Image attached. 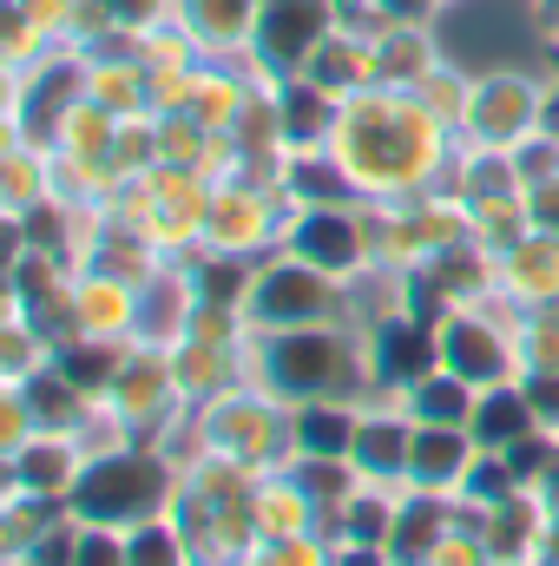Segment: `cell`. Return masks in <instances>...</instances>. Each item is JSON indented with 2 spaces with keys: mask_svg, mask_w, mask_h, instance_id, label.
<instances>
[{
  "mask_svg": "<svg viewBox=\"0 0 559 566\" xmlns=\"http://www.w3.org/2000/svg\"><path fill=\"white\" fill-rule=\"evenodd\" d=\"M329 158L342 165V178L356 185L362 205H415L454 165V126H441L421 106V93L369 86V93L342 99Z\"/></svg>",
  "mask_w": 559,
  "mask_h": 566,
  "instance_id": "1",
  "label": "cell"
},
{
  "mask_svg": "<svg viewBox=\"0 0 559 566\" xmlns=\"http://www.w3.org/2000/svg\"><path fill=\"white\" fill-rule=\"evenodd\" d=\"M178 461L158 448V441H133V448H113V454H93L80 488H73V514L86 527H139L151 514H171L178 507Z\"/></svg>",
  "mask_w": 559,
  "mask_h": 566,
  "instance_id": "2",
  "label": "cell"
},
{
  "mask_svg": "<svg viewBox=\"0 0 559 566\" xmlns=\"http://www.w3.org/2000/svg\"><path fill=\"white\" fill-rule=\"evenodd\" d=\"M204 211H211V178L191 165H151L145 178L119 185V198H113V218L151 238L165 258L204 251Z\"/></svg>",
  "mask_w": 559,
  "mask_h": 566,
  "instance_id": "3",
  "label": "cell"
},
{
  "mask_svg": "<svg viewBox=\"0 0 559 566\" xmlns=\"http://www.w3.org/2000/svg\"><path fill=\"white\" fill-rule=\"evenodd\" d=\"M191 422H198V434H204V448H218V454H231V461H244V468H257V474L296 461V441H289V402L271 396V389L238 382V389H224L218 402L191 409Z\"/></svg>",
  "mask_w": 559,
  "mask_h": 566,
  "instance_id": "4",
  "label": "cell"
},
{
  "mask_svg": "<svg viewBox=\"0 0 559 566\" xmlns=\"http://www.w3.org/2000/svg\"><path fill=\"white\" fill-rule=\"evenodd\" d=\"M244 323L251 329L349 323V283L289 258V251H271V258H257V277H251V296H244Z\"/></svg>",
  "mask_w": 559,
  "mask_h": 566,
  "instance_id": "5",
  "label": "cell"
},
{
  "mask_svg": "<svg viewBox=\"0 0 559 566\" xmlns=\"http://www.w3.org/2000/svg\"><path fill=\"white\" fill-rule=\"evenodd\" d=\"M283 251L329 271V277L356 283L376 271V238H369V205L362 198H336V205H289L283 224Z\"/></svg>",
  "mask_w": 559,
  "mask_h": 566,
  "instance_id": "6",
  "label": "cell"
},
{
  "mask_svg": "<svg viewBox=\"0 0 559 566\" xmlns=\"http://www.w3.org/2000/svg\"><path fill=\"white\" fill-rule=\"evenodd\" d=\"M540 99H547V73H527V66H474L467 113H461L454 139L514 151L527 133H540Z\"/></svg>",
  "mask_w": 559,
  "mask_h": 566,
  "instance_id": "7",
  "label": "cell"
},
{
  "mask_svg": "<svg viewBox=\"0 0 559 566\" xmlns=\"http://www.w3.org/2000/svg\"><path fill=\"white\" fill-rule=\"evenodd\" d=\"M283 224H289V191L224 178V185H211L204 251H224V258H271V251H283Z\"/></svg>",
  "mask_w": 559,
  "mask_h": 566,
  "instance_id": "8",
  "label": "cell"
},
{
  "mask_svg": "<svg viewBox=\"0 0 559 566\" xmlns=\"http://www.w3.org/2000/svg\"><path fill=\"white\" fill-rule=\"evenodd\" d=\"M441 363L454 376H467L474 389H500V382H520L527 363H520V316H494V303H474V310H454L441 323Z\"/></svg>",
  "mask_w": 559,
  "mask_h": 566,
  "instance_id": "9",
  "label": "cell"
},
{
  "mask_svg": "<svg viewBox=\"0 0 559 566\" xmlns=\"http://www.w3.org/2000/svg\"><path fill=\"white\" fill-rule=\"evenodd\" d=\"M99 402L133 428L139 441L165 434L178 416H191V402H184V389H178V376H171V349L139 343V336H133V349H126V363H119V376H113V389H106Z\"/></svg>",
  "mask_w": 559,
  "mask_h": 566,
  "instance_id": "10",
  "label": "cell"
},
{
  "mask_svg": "<svg viewBox=\"0 0 559 566\" xmlns=\"http://www.w3.org/2000/svg\"><path fill=\"white\" fill-rule=\"evenodd\" d=\"M342 27L336 0H264L257 7V40H251V73L257 80H289L309 66V53Z\"/></svg>",
  "mask_w": 559,
  "mask_h": 566,
  "instance_id": "11",
  "label": "cell"
},
{
  "mask_svg": "<svg viewBox=\"0 0 559 566\" xmlns=\"http://www.w3.org/2000/svg\"><path fill=\"white\" fill-rule=\"evenodd\" d=\"M86 461H93V448L80 441V428H40L27 448L7 454V494H40V501L66 507Z\"/></svg>",
  "mask_w": 559,
  "mask_h": 566,
  "instance_id": "12",
  "label": "cell"
},
{
  "mask_svg": "<svg viewBox=\"0 0 559 566\" xmlns=\"http://www.w3.org/2000/svg\"><path fill=\"white\" fill-rule=\"evenodd\" d=\"M409 448H415V422L402 402H362V428L349 448V468L362 474V488H409Z\"/></svg>",
  "mask_w": 559,
  "mask_h": 566,
  "instance_id": "13",
  "label": "cell"
},
{
  "mask_svg": "<svg viewBox=\"0 0 559 566\" xmlns=\"http://www.w3.org/2000/svg\"><path fill=\"white\" fill-rule=\"evenodd\" d=\"M467 521L481 527V541H487L494 560H514V566L540 560V547L553 541V527H559L553 501H547L540 488H520L514 501H500V507H487V514H467Z\"/></svg>",
  "mask_w": 559,
  "mask_h": 566,
  "instance_id": "14",
  "label": "cell"
},
{
  "mask_svg": "<svg viewBox=\"0 0 559 566\" xmlns=\"http://www.w3.org/2000/svg\"><path fill=\"white\" fill-rule=\"evenodd\" d=\"M500 303L520 316L559 310V231H527L514 251H500Z\"/></svg>",
  "mask_w": 559,
  "mask_h": 566,
  "instance_id": "15",
  "label": "cell"
},
{
  "mask_svg": "<svg viewBox=\"0 0 559 566\" xmlns=\"http://www.w3.org/2000/svg\"><path fill=\"white\" fill-rule=\"evenodd\" d=\"M369 336H376V376H382L389 396H402L428 369H441V329L434 323H415V316L395 310V316L369 323Z\"/></svg>",
  "mask_w": 559,
  "mask_h": 566,
  "instance_id": "16",
  "label": "cell"
},
{
  "mask_svg": "<svg viewBox=\"0 0 559 566\" xmlns=\"http://www.w3.org/2000/svg\"><path fill=\"white\" fill-rule=\"evenodd\" d=\"M369 40H376V86H389V93H415L421 80L447 60L434 20H382Z\"/></svg>",
  "mask_w": 559,
  "mask_h": 566,
  "instance_id": "17",
  "label": "cell"
},
{
  "mask_svg": "<svg viewBox=\"0 0 559 566\" xmlns=\"http://www.w3.org/2000/svg\"><path fill=\"white\" fill-rule=\"evenodd\" d=\"M139 310L145 290L113 271H80L73 277V316H80V336H106V343H126L139 336Z\"/></svg>",
  "mask_w": 559,
  "mask_h": 566,
  "instance_id": "18",
  "label": "cell"
},
{
  "mask_svg": "<svg viewBox=\"0 0 559 566\" xmlns=\"http://www.w3.org/2000/svg\"><path fill=\"white\" fill-rule=\"evenodd\" d=\"M356 428H362V402L356 396H316V402H296L289 409L296 461H349Z\"/></svg>",
  "mask_w": 559,
  "mask_h": 566,
  "instance_id": "19",
  "label": "cell"
},
{
  "mask_svg": "<svg viewBox=\"0 0 559 566\" xmlns=\"http://www.w3.org/2000/svg\"><path fill=\"white\" fill-rule=\"evenodd\" d=\"M257 7L264 0H178V20L191 27V40H198L204 60H251Z\"/></svg>",
  "mask_w": 559,
  "mask_h": 566,
  "instance_id": "20",
  "label": "cell"
},
{
  "mask_svg": "<svg viewBox=\"0 0 559 566\" xmlns=\"http://www.w3.org/2000/svg\"><path fill=\"white\" fill-rule=\"evenodd\" d=\"M481 441L467 428H441V422H415V448H409V488L428 494H461L467 468H474Z\"/></svg>",
  "mask_w": 559,
  "mask_h": 566,
  "instance_id": "21",
  "label": "cell"
},
{
  "mask_svg": "<svg viewBox=\"0 0 559 566\" xmlns=\"http://www.w3.org/2000/svg\"><path fill=\"white\" fill-rule=\"evenodd\" d=\"M303 80H316L329 99H356V93H369V86H376V40H369L362 27H336V33L309 53Z\"/></svg>",
  "mask_w": 559,
  "mask_h": 566,
  "instance_id": "22",
  "label": "cell"
},
{
  "mask_svg": "<svg viewBox=\"0 0 559 566\" xmlns=\"http://www.w3.org/2000/svg\"><path fill=\"white\" fill-rule=\"evenodd\" d=\"M251 521H257L264 541H289V534H309V527L323 521V507H316V494L296 481V468H264L257 488H251Z\"/></svg>",
  "mask_w": 559,
  "mask_h": 566,
  "instance_id": "23",
  "label": "cell"
},
{
  "mask_svg": "<svg viewBox=\"0 0 559 566\" xmlns=\"http://www.w3.org/2000/svg\"><path fill=\"white\" fill-rule=\"evenodd\" d=\"M171 376H178L184 402H191V409H204V402H218L224 389H238V382H244V363H238V343L184 336V343H171Z\"/></svg>",
  "mask_w": 559,
  "mask_h": 566,
  "instance_id": "24",
  "label": "cell"
},
{
  "mask_svg": "<svg viewBox=\"0 0 559 566\" xmlns=\"http://www.w3.org/2000/svg\"><path fill=\"white\" fill-rule=\"evenodd\" d=\"M277 113H283V145L289 151H316V145H329V133H336L342 99H329L316 80L289 73V80H277Z\"/></svg>",
  "mask_w": 559,
  "mask_h": 566,
  "instance_id": "25",
  "label": "cell"
},
{
  "mask_svg": "<svg viewBox=\"0 0 559 566\" xmlns=\"http://www.w3.org/2000/svg\"><path fill=\"white\" fill-rule=\"evenodd\" d=\"M402 409H409V422H441V428H467L474 422V402H481V389L467 382V376H454L447 363L441 369H428L421 382H409L402 396H395Z\"/></svg>",
  "mask_w": 559,
  "mask_h": 566,
  "instance_id": "26",
  "label": "cell"
},
{
  "mask_svg": "<svg viewBox=\"0 0 559 566\" xmlns=\"http://www.w3.org/2000/svg\"><path fill=\"white\" fill-rule=\"evenodd\" d=\"M534 422V409H527V389L520 382H500V389H481V402H474V422H467V434L481 441V448H514Z\"/></svg>",
  "mask_w": 559,
  "mask_h": 566,
  "instance_id": "27",
  "label": "cell"
},
{
  "mask_svg": "<svg viewBox=\"0 0 559 566\" xmlns=\"http://www.w3.org/2000/svg\"><path fill=\"white\" fill-rule=\"evenodd\" d=\"M20 396L33 402V416H40V428H80L86 416H93V396L60 369V363H46L40 376H27L20 382Z\"/></svg>",
  "mask_w": 559,
  "mask_h": 566,
  "instance_id": "28",
  "label": "cell"
},
{
  "mask_svg": "<svg viewBox=\"0 0 559 566\" xmlns=\"http://www.w3.org/2000/svg\"><path fill=\"white\" fill-rule=\"evenodd\" d=\"M93 99L113 119H151V73H145V60H93Z\"/></svg>",
  "mask_w": 559,
  "mask_h": 566,
  "instance_id": "29",
  "label": "cell"
},
{
  "mask_svg": "<svg viewBox=\"0 0 559 566\" xmlns=\"http://www.w3.org/2000/svg\"><path fill=\"white\" fill-rule=\"evenodd\" d=\"M0 191H7V211H33L40 198H53V151L46 145H27V139H7Z\"/></svg>",
  "mask_w": 559,
  "mask_h": 566,
  "instance_id": "30",
  "label": "cell"
},
{
  "mask_svg": "<svg viewBox=\"0 0 559 566\" xmlns=\"http://www.w3.org/2000/svg\"><path fill=\"white\" fill-rule=\"evenodd\" d=\"M126 554H133V566H198L178 514H151L139 527H126Z\"/></svg>",
  "mask_w": 559,
  "mask_h": 566,
  "instance_id": "31",
  "label": "cell"
},
{
  "mask_svg": "<svg viewBox=\"0 0 559 566\" xmlns=\"http://www.w3.org/2000/svg\"><path fill=\"white\" fill-rule=\"evenodd\" d=\"M119 126H126V119H113V113L86 93V99L60 119V139H53V151H73V158H106V151H113V139H119Z\"/></svg>",
  "mask_w": 559,
  "mask_h": 566,
  "instance_id": "32",
  "label": "cell"
},
{
  "mask_svg": "<svg viewBox=\"0 0 559 566\" xmlns=\"http://www.w3.org/2000/svg\"><path fill=\"white\" fill-rule=\"evenodd\" d=\"M514 494H520V474L507 468V454H500V448H481L454 501H461V514H487V507H500V501H514Z\"/></svg>",
  "mask_w": 559,
  "mask_h": 566,
  "instance_id": "33",
  "label": "cell"
},
{
  "mask_svg": "<svg viewBox=\"0 0 559 566\" xmlns=\"http://www.w3.org/2000/svg\"><path fill=\"white\" fill-rule=\"evenodd\" d=\"M106 165H113V178H119V185L145 178V171L158 165V119H126V126H119V139H113V151H106Z\"/></svg>",
  "mask_w": 559,
  "mask_h": 566,
  "instance_id": "34",
  "label": "cell"
},
{
  "mask_svg": "<svg viewBox=\"0 0 559 566\" xmlns=\"http://www.w3.org/2000/svg\"><path fill=\"white\" fill-rule=\"evenodd\" d=\"M507 454V468L520 474V488H547L553 481V468H559V434L553 428H527L514 448H500Z\"/></svg>",
  "mask_w": 559,
  "mask_h": 566,
  "instance_id": "35",
  "label": "cell"
},
{
  "mask_svg": "<svg viewBox=\"0 0 559 566\" xmlns=\"http://www.w3.org/2000/svg\"><path fill=\"white\" fill-rule=\"evenodd\" d=\"M80 541H86V521H80L73 507H60V521H53V527L20 554V566H73V560H80Z\"/></svg>",
  "mask_w": 559,
  "mask_h": 566,
  "instance_id": "36",
  "label": "cell"
},
{
  "mask_svg": "<svg viewBox=\"0 0 559 566\" xmlns=\"http://www.w3.org/2000/svg\"><path fill=\"white\" fill-rule=\"evenodd\" d=\"M514 171H520L527 191L534 185H553L559 178V133H527V139L514 145Z\"/></svg>",
  "mask_w": 559,
  "mask_h": 566,
  "instance_id": "37",
  "label": "cell"
},
{
  "mask_svg": "<svg viewBox=\"0 0 559 566\" xmlns=\"http://www.w3.org/2000/svg\"><path fill=\"white\" fill-rule=\"evenodd\" d=\"M428 566H494V554H487V541H481V527L474 521H461L434 554H428Z\"/></svg>",
  "mask_w": 559,
  "mask_h": 566,
  "instance_id": "38",
  "label": "cell"
},
{
  "mask_svg": "<svg viewBox=\"0 0 559 566\" xmlns=\"http://www.w3.org/2000/svg\"><path fill=\"white\" fill-rule=\"evenodd\" d=\"M520 389H527L534 422L559 434V369H527V376H520Z\"/></svg>",
  "mask_w": 559,
  "mask_h": 566,
  "instance_id": "39",
  "label": "cell"
},
{
  "mask_svg": "<svg viewBox=\"0 0 559 566\" xmlns=\"http://www.w3.org/2000/svg\"><path fill=\"white\" fill-rule=\"evenodd\" d=\"M73 566H133V554H126V527H86L80 560Z\"/></svg>",
  "mask_w": 559,
  "mask_h": 566,
  "instance_id": "40",
  "label": "cell"
},
{
  "mask_svg": "<svg viewBox=\"0 0 559 566\" xmlns=\"http://www.w3.org/2000/svg\"><path fill=\"white\" fill-rule=\"evenodd\" d=\"M527 218H534V231H559V178L527 191Z\"/></svg>",
  "mask_w": 559,
  "mask_h": 566,
  "instance_id": "41",
  "label": "cell"
},
{
  "mask_svg": "<svg viewBox=\"0 0 559 566\" xmlns=\"http://www.w3.org/2000/svg\"><path fill=\"white\" fill-rule=\"evenodd\" d=\"M336 566H395L389 547H362V541H342L336 547Z\"/></svg>",
  "mask_w": 559,
  "mask_h": 566,
  "instance_id": "42",
  "label": "cell"
},
{
  "mask_svg": "<svg viewBox=\"0 0 559 566\" xmlns=\"http://www.w3.org/2000/svg\"><path fill=\"white\" fill-rule=\"evenodd\" d=\"M534 7H540V13H547V20H559V0H534Z\"/></svg>",
  "mask_w": 559,
  "mask_h": 566,
  "instance_id": "43",
  "label": "cell"
},
{
  "mask_svg": "<svg viewBox=\"0 0 559 566\" xmlns=\"http://www.w3.org/2000/svg\"><path fill=\"white\" fill-rule=\"evenodd\" d=\"M454 7H467V0H434V13H454Z\"/></svg>",
  "mask_w": 559,
  "mask_h": 566,
  "instance_id": "44",
  "label": "cell"
}]
</instances>
